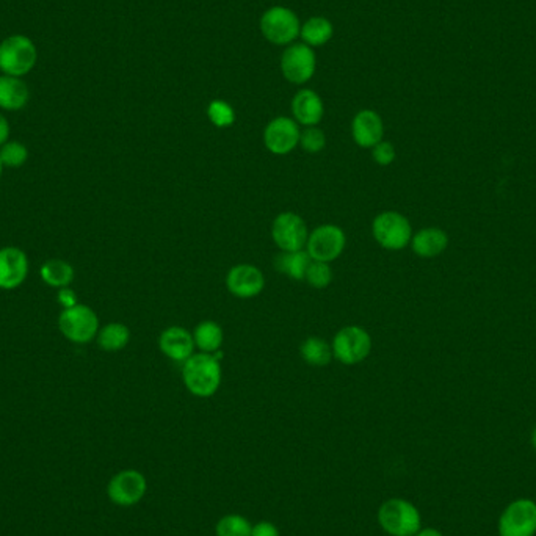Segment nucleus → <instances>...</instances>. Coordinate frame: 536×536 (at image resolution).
<instances>
[{
    "mask_svg": "<svg viewBox=\"0 0 536 536\" xmlns=\"http://www.w3.org/2000/svg\"><path fill=\"white\" fill-rule=\"evenodd\" d=\"M194 345L201 350L202 353H215L222 349L223 329L218 323L212 320H204L193 331Z\"/></svg>",
    "mask_w": 536,
    "mask_h": 536,
    "instance_id": "b1692460",
    "label": "nucleus"
},
{
    "mask_svg": "<svg viewBox=\"0 0 536 536\" xmlns=\"http://www.w3.org/2000/svg\"><path fill=\"white\" fill-rule=\"evenodd\" d=\"M28 257L18 247H4L0 248V288L14 290L20 288L28 280Z\"/></svg>",
    "mask_w": 536,
    "mask_h": 536,
    "instance_id": "2eb2a0df",
    "label": "nucleus"
},
{
    "mask_svg": "<svg viewBox=\"0 0 536 536\" xmlns=\"http://www.w3.org/2000/svg\"><path fill=\"white\" fill-rule=\"evenodd\" d=\"M182 380L192 396L209 398L220 389L222 366L215 356L209 353L193 355L184 362Z\"/></svg>",
    "mask_w": 536,
    "mask_h": 536,
    "instance_id": "f257e3e1",
    "label": "nucleus"
},
{
    "mask_svg": "<svg viewBox=\"0 0 536 536\" xmlns=\"http://www.w3.org/2000/svg\"><path fill=\"white\" fill-rule=\"evenodd\" d=\"M499 535L535 536L536 502L532 499H516L503 509L499 517Z\"/></svg>",
    "mask_w": 536,
    "mask_h": 536,
    "instance_id": "0eeeda50",
    "label": "nucleus"
},
{
    "mask_svg": "<svg viewBox=\"0 0 536 536\" xmlns=\"http://www.w3.org/2000/svg\"><path fill=\"white\" fill-rule=\"evenodd\" d=\"M311 262H312V259H311V256L308 255L306 249L282 251L275 257V268L280 273L288 276L290 280L304 281Z\"/></svg>",
    "mask_w": 536,
    "mask_h": 536,
    "instance_id": "412c9836",
    "label": "nucleus"
},
{
    "mask_svg": "<svg viewBox=\"0 0 536 536\" xmlns=\"http://www.w3.org/2000/svg\"><path fill=\"white\" fill-rule=\"evenodd\" d=\"M264 288H265L264 273L251 264L234 265L226 275V288L229 294L241 300L261 296Z\"/></svg>",
    "mask_w": 536,
    "mask_h": 536,
    "instance_id": "4468645a",
    "label": "nucleus"
},
{
    "mask_svg": "<svg viewBox=\"0 0 536 536\" xmlns=\"http://www.w3.org/2000/svg\"><path fill=\"white\" fill-rule=\"evenodd\" d=\"M148 483L138 470H122L108 483L107 494L112 502L121 507H130L140 502L146 494Z\"/></svg>",
    "mask_w": 536,
    "mask_h": 536,
    "instance_id": "ddd939ff",
    "label": "nucleus"
},
{
    "mask_svg": "<svg viewBox=\"0 0 536 536\" xmlns=\"http://www.w3.org/2000/svg\"><path fill=\"white\" fill-rule=\"evenodd\" d=\"M28 159V146L20 141L8 140L0 146V161L5 168H20Z\"/></svg>",
    "mask_w": 536,
    "mask_h": 536,
    "instance_id": "bb28decb",
    "label": "nucleus"
},
{
    "mask_svg": "<svg viewBox=\"0 0 536 536\" xmlns=\"http://www.w3.org/2000/svg\"><path fill=\"white\" fill-rule=\"evenodd\" d=\"M57 302L60 303L63 309L73 308L77 304L75 290H71L69 288H60L57 294Z\"/></svg>",
    "mask_w": 536,
    "mask_h": 536,
    "instance_id": "473e14b6",
    "label": "nucleus"
},
{
    "mask_svg": "<svg viewBox=\"0 0 536 536\" xmlns=\"http://www.w3.org/2000/svg\"><path fill=\"white\" fill-rule=\"evenodd\" d=\"M292 114L296 122H300L304 128L317 126L325 114L320 96L312 90L298 91L292 101Z\"/></svg>",
    "mask_w": 536,
    "mask_h": 536,
    "instance_id": "a211bd4d",
    "label": "nucleus"
},
{
    "mask_svg": "<svg viewBox=\"0 0 536 536\" xmlns=\"http://www.w3.org/2000/svg\"><path fill=\"white\" fill-rule=\"evenodd\" d=\"M10 122L4 114H0V146L10 140Z\"/></svg>",
    "mask_w": 536,
    "mask_h": 536,
    "instance_id": "f704fd0d",
    "label": "nucleus"
},
{
    "mask_svg": "<svg viewBox=\"0 0 536 536\" xmlns=\"http://www.w3.org/2000/svg\"><path fill=\"white\" fill-rule=\"evenodd\" d=\"M532 444H533V447H535L536 450V427L535 430H533V433H532Z\"/></svg>",
    "mask_w": 536,
    "mask_h": 536,
    "instance_id": "e433bc0d",
    "label": "nucleus"
},
{
    "mask_svg": "<svg viewBox=\"0 0 536 536\" xmlns=\"http://www.w3.org/2000/svg\"><path fill=\"white\" fill-rule=\"evenodd\" d=\"M372 233L376 243L389 251H398L408 247L413 239V229L408 218L394 210L376 215L372 223Z\"/></svg>",
    "mask_w": 536,
    "mask_h": 536,
    "instance_id": "39448f33",
    "label": "nucleus"
},
{
    "mask_svg": "<svg viewBox=\"0 0 536 536\" xmlns=\"http://www.w3.org/2000/svg\"><path fill=\"white\" fill-rule=\"evenodd\" d=\"M333 24L327 18L315 16L306 20L300 28V36H302L304 44L309 47L323 46L333 38Z\"/></svg>",
    "mask_w": 536,
    "mask_h": 536,
    "instance_id": "a878e982",
    "label": "nucleus"
},
{
    "mask_svg": "<svg viewBox=\"0 0 536 536\" xmlns=\"http://www.w3.org/2000/svg\"><path fill=\"white\" fill-rule=\"evenodd\" d=\"M333 356L345 366H355L367 359L372 351V337L366 329L350 325L339 329L331 343Z\"/></svg>",
    "mask_w": 536,
    "mask_h": 536,
    "instance_id": "423d86ee",
    "label": "nucleus"
},
{
    "mask_svg": "<svg viewBox=\"0 0 536 536\" xmlns=\"http://www.w3.org/2000/svg\"><path fill=\"white\" fill-rule=\"evenodd\" d=\"M194 347L196 345H194L193 335L182 327H169L163 329V333L159 337V349L171 361L184 364L188 358L193 356Z\"/></svg>",
    "mask_w": 536,
    "mask_h": 536,
    "instance_id": "dca6fc26",
    "label": "nucleus"
},
{
    "mask_svg": "<svg viewBox=\"0 0 536 536\" xmlns=\"http://www.w3.org/2000/svg\"><path fill=\"white\" fill-rule=\"evenodd\" d=\"M384 135L382 116L374 110H361L351 122V137L358 146L374 148Z\"/></svg>",
    "mask_w": 536,
    "mask_h": 536,
    "instance_id": "f3484780",
    "label": "nucleus"
},
{
    "mask_svg": "<svg viewBox=\"0 0 536 536\" xmlns=\"http://www.w3.org/2000/svg\"><path fill=\"white\" fill-rule=\"evenodd\" d=\"M300 146L309 154H317L327 146V137L323 134V130L311 126V128L304 129L300 134Z\"/></svg>",
    "mask_w": 536,
    "mask_h": 536,
    "instance_id": "7c9ffc66",
    "label": "nucleus"
},
{
    "mask_svg": "<svg viewBox=\"0 0 536 536\" xmlns=\"http://www.w3.org/2000/svg\"><path fill=\"white\" fill-rule=\"evenodd\" d=\"M304 281L308 282L311 288H328L333 281V270L327 262L312 261L306 272Z\"/></svg>",
    "mask_w": 536,
    "mask_h": 536,
    "instance_id": "c85d7f7f",
    "label": "nucleus"
},
{
    "mask_svg": "<svg viewBox=\"0 0 536 536\" xmlns=\"http://www.w3.org/2000/svg\"><path fill=\"white\" fill-rule=\"evenodd\" d=\"M253 525L240 515H228L217 524V536H251Z\"/></svg>",
    "mask_w": 536,
    "mask_h": 536,
    "instance_id": "cd10ccee",
    "label": "nucleus"
},
{
    "mask_svg": "<svg viewBox=\"0 0 536 536\" xmlns=\"http://www.w3.org/2000/svg\"><path fill=\"white\" fill-rule=\"evenodd\" d=\"M30 90L20 77L0 75V108L7 112H18L28 104Z\"/></svg>",
    "mask_w": 536,
    "mask_h": 536,
    "instance_id": "6ab92c4d",
    "label": "nucleus"
},
{
    "mask_svg": "<svg viewBox=\"0 0 536 536\" xmlns=\"http://www.w3.org/2000/svg\"><path fill=\"white\" fill-rule=\"evenodd\" d=\"M317 67L314 51L308 44L288 46L281 59V71L288 82L302 85L312 79Z\"/></svg>",
    "mask_w": 536,
    "mask_h": 536,
    "instance_id": "f8f14e48",
    "label": "nucleus"
},
{
    "mask_svg": "<svg viewBox=\"0 0 536 536\" xmlns=\"http://www.w3.org/2000/svg\"><path fill=\"white\" fill-rule=\"evenodd\" d=\"M300 355L303 361L308 362L312 367H325L335 358L331 345L322 337H308L306 341H303Z\"/></svg>",
    "mask_w": 536,
    "mask_h": 536,
    "instance_id": "393cba45",
    "label": "nucleus"
},
{
    "mask_svg": "<svg viewBox=\"0 0 536 536\" xmlns=\"http://www.w3.org/2000/svg\"><path fill=\"white\" fill-rule=\"evenodd\" d=\"M40 276L49 288H69L75 281V268L63 259H49L41 265Z\"/></svg>",
    "mask_w": 536,
    "mask_h": 536,
    "instance_id": "4be33fe9",
    "label": "nucleus"
},
{
    "mask_svg": "<svg viewBox=\"0 0 536 536\" xmlns=\"http://www.w3.org/2000/svg\"><path fill=\"white\" fill-rule=\"evenodd\" d=\"M414 536H444L439 530L436 529H421Z\"/></svg>",
    "mask_w": 536,
    "mask_h": 536,
    "instance_id": "c9c22d12",
    "label": "nucleus"
},
{
    "mask_svg": "<svg viewBox=\"0 0 536 536\" xmlns=\"http://www.w3.org/2000/svg\"><path fill=\"white\" fill-rule=\"evenodd\" d=\"M447 243H449V237L437 228L422 229L411 239L413 251L419 257H425V259L441 255L444 249L447 248Z\"/></svg>",
    "mask_w": 536,
    "mask_h": 536,
    "instance_id": "aec40b11",
    "label": "nucleus"
},
{
    "mask_svg": "<svg viewBox=\"0 0 536 536\" xmlns=\"http://www.w3.org/2000/svg\"><path fill=\"white\" fill-rule=\"evenodd\" d=\"M4 163H2V161H0V177H2V173H4Z\"/></svg>",
    "mask_w": 536,
    "mask_h": 536,
    "instance_id": "4c0bfd02",
    "label": "nucleus"
},
{
    "mask_svg": "<svg viewBox=\"0 0 536 536\" xmlns=\"http://www.w3.org/2000/svg\"><path fill=\"white\" fill-rule=\"evenodd\" d=\"M251 536H280V530L276 529V525L273 524L262 521L253 527Z\"/></svg>",
    "mask_w": 536,
    "mask_h": 536,
    "instance_id": "72a5a7b5",
    "label": "nucleus"
},
{
    "mask_svg": "<svg viewBox=\"0 0 536 536\" xmlns=\"http://www.w3.org/2000/svg\"><path fill=\"white\" fill-rule=\"evenodd\" d=\"M38 61V49L26 35H12L0 43V71L12 77L28 75Z\"/></svg>",
    "mask_w": 536,
    "mask_h": 536,
    "instance_id": "f03ea898",
    "label": "nucleus"
},
{
    "mask_svg": "<svg viewBox=\"0 0 536 536\" xmlns=\"http://www.w3.org/2000/svg\"><path fill=\"white\" fill-rule=\"evenodd\" d=\"M208 116L210 122L217 128L225 129L233 126L235 121L234 108L228 102L212 101L209 104Z\"/></svg>",
    "mask_w": 536,
    "mask_h": 536,
    "instance_id": "c756f323",
    "label": "nucleus"
},
{
    "mask_svg": "<svg viewBox=\"0 0 536 536\" xmlns=\"http://www.w3.org/2000/svg\"><path fill=\"white\" fill-rule=\"evenodd\" d=\"M96 341L104 351H110V353L121 351L128 347L130 341V329L124 323H108L99 329Z\"/></svg>",
    "mask_w": 536,
    "mask_h": 536,
    "instance_id": "5701e85b",
    "label": "nucleus"
},
{
    "mask_svg": "<svg viewBox=\"0 0 536 536\" xmlns=\"http://www.w3.org/2000/svg\"><path fill=\"white\" fill-rule=\"evenodd\" d=\"M345 245L347 235L343 228L335 225H322L309 233L306 251L312 261L329 264L343 256Z\"/></svg>",
    "mask_w": 536,
    "mask_h": 536,
    "instance_id": "6e6552de",
    "label": "nucleus"
},
{
    "mask_svg": "<svg viewBox=\"0 0 536 536\" xmlns=\"http://www.w3.org/2000/svg\"><path fill=\"white\" fill-rule=\"evenodd\" d=\"M298 122L288 116H278L270 121L264 130V145L275 155H288L300 145Z\"/></svg>",
    "mask_w": 536,
    "mask_h": 536,
    "instance_id": "9b49d317",
    "label": "nucleus"
},
{
    "mask_svg": "<svg viewBox=\"0 0 536 536\" xmlns=\"http://www.w3.org/2000/svg\"><path fill=\"white\" fill-rule=\"evenodd\" d=\"M378 524L390 536H414L421 530L419 509L405 499H389L378 509Z\"/></svg>",
    "mask_w": 536,
    "mask_h": 536,
    "instance_id": "7ed1b4c3",
    "label": "nucleus"
},
{
    "mask_svg": "<svg viewBox=\"0 0 536 536\" xmlns=\"http://www.w3.org/2000/svg\"><path fill=\"white\" fill-rule=\"evenodd\" d=\"M372 157L380 167H388L396 161V149L389 141H380L372 148Z\"/></svg>",
    "mask_w": 536,
    "mask_h": 536,
    "instance_id": "2f4dec72",
    "label": "nucleus"
},
{
    "mask_svg": "<svg viewBox=\"0 0 536 536\" xmlns=\"http://www.w3.org/2000/svg\"><path fill=\"white\" fill-rule=\"evenodd\" d=\"M300 28L302 24L290 8L273 7L262 14V35L278 46L290 44L300 35Z\"/></svg>",
    "mask_w": 536,
    "mask_h": 536,
    "instance_id": "1a4fd4ad",
    "label": "nucleus"
},
{
    "mask_svg": "<svg viewBox=\"0 0 536 536\" xmlns=\"http://www.w3.org/2000/svg\"><path fill=\"white\" fill-rule=\"evenodd\" d=\"M59 329L69 343H91L99 333V317L87 304L77 303L73 308L61 311L59 315Z\"/></svg>",
    "mask_w": 536,
    "mask_h": 536,
    "instance_id": "20e7f679",
    "label": "nucleus"
},
{
    "mask_svg": "<svg viewBox=\"0 0 536 536\" xmlns=\"http://www.w3.org/2000/svg\"><path fill=\"white\" fill-rule=\"evenodd\" d=\"M272 237L281 251H300L308 243V225L296 212H282L272 225Z\"/></svg>",
    "mask_w": 536,
    "mask_h": 536,
    "instance_id": "9d476101",
    "label": "nucleus"
}]
</instances>
